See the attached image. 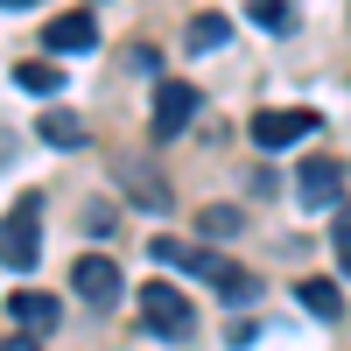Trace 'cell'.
Wrapping results in <instances>:
<instances>
[{"instance_id": "d6986e66", "label": "cell", "mask_w": 351, "mask_h": 351, "mask_svg": "<svg viewBox=\"0 0 351 351\" xmlns=\"http://www.w3.org/2000/svg\"><path fill=\"white\" fill-rule=\"evenodd\" d=\"M337 267H344V274H351V239H337Z\"/></svg>"}, {"instance_id": "ac0fdd59", "label": "cell", "mask_w": 351, "mask_h": 351, "mask_svg": "<svg viewBox=\"0 0 351 351\" xmlns=\"http://www.w3.org/2000/svg\"><path fill=\"white\" fill-rule=\"evenodd\" d=\"M337 211V239H351V204H330Z\"/></svg>"}, {"instance_id": "30bf717a", "label": "cell", "mask_w": 351, "mask_h": 351, "mask_svg": "<svg viewBox=\"0 0 351 351\" xmlns=\"http://www.w3.org/2000/svg\"><path fill=\"white\" fill-rule=\"evenodd\" d=\"M8 316H14L28 337H43V330H56V295H43V288H21V295L8 302Z\"/></svg>"}, {"instance_id": "ffe728a7", "label": "cell", "mask_w": 351, "mask_h": 351, "mask_svg": "<svg viewBox=\"0 0 351 351\" xmlns=\"http://www.w3.org/2000/svg\"><path fill=\"white\" fill-rule=\"evenodd\" d=\"M0 8H36V0H0Z\"/></svg>"}, {"instance_id": "e0dca14e", "label": "cell", "mask_w": 351, "mask_h": 351, "mask_svg": "<svg viewBox=\"0 0 351 351\" xmlns=\"http://www.w3.org/2000/svg\"><path fill=\"white\" fill-rule=\"evenodd\" d=\"M0 351H43V344H36V337L21 330V337H0Z\"/></svg>"}, {"instance_id": "6da1fadb", "label": "cell", "mask_w": 351, "mask_h": 351, "mask_svg": "<svg viewBox=\"0 0 351 351\" xmlns=\"http://www.w3.org/2000/svg\"><path fill=\"white\" fill-rule=\"evenodd\" d=\"M148 260H162L169 274H197V281H211L218 295H232V302H246V295H253V274L225 267L211 246H190V239H155V246H148Z\"/></svg>"}, {"instance_id": "7c38bea8", "label": "cell", "mask_w": 351, "mask_h": 351, "mask_svg": "<svg viewBox=\"0 0 351 351\" xmlns=\"http://www.w3.org/2000/svg\"><path fill=\"white\" fill-rule=\"evenodd\" d=\"M295 302L309 309V316H324V324H337V316H344V295H337V281H295Z\"/></svg>"}, {"instance_id": "5bb4252c", "label": "cell", "mask_w": 351, "mask_h": 351, "mask_svg": "<svg viewBox=\"0 0 351 351\" xmlns=\"http://www.w3.org/2000/svg\"><path fill=\"white\" fill-rule=\"evenodd\" d=\"M14 84H21V92L56 99V92H64V71H56V64H14Z\"/></svg>"}, {"instance_id": "ba28073f", "label": "cell", "mask_w": 351, "mask_h": 351, "mask_svg": "<svg viewBox=\"0 0 351 351\" xmlns=\"http://www.w3.org/2000/svg\"><path fill=\"white\" fill-rule=\"evenodd\" d=\"M337 190H344V169H337L330 155H309V162L295 169V197L309 204V211H330V204H337Z\"/></svg>"}, {"instance_id": "9a60e30c", "label": "cell", "mask_w": 351, "mask_h": 351, "mask_svg": "<svg viewBox=\"0 0 351 351\" xmlns=\"http://www.w3.org/2000/svg\"><path fill=\"white\" fill-rule=\"evenodd\" d=\"M260 28H281V36H288V28H295V14H288V0H253V8H246Z\"/></svg>"}, {"instance_id": "4fadbf2b", "label": "cell", "mask_w": 351, "mask_h": 351, "mask_svg": "<svg viewBox=\"0 0 351 351\" xmlns=\"http://www.w3.org/2000/svg\"><path fill=\"white\" fill-rule=\"evenodd\" d=\"M225 36H232V21H225V14H197V21H190V36H183V49H190V56H211Z\"/></svg>"}, {"instance_id": "5b68a950", "label": "cell", "mask_w": 351, "mask_h": 351, "mask_svg": "<svg viewBox=\"0 0 351 351\" xmlns=\"http://www.w3.org/2000/svg\"><path fill=\"white\" fill-rule=\"evenodd\" d=\"M112 183H120L141 211H169V204H176V197H169V176H162L148 155H120V162H112Z\"/></svg>"}, {"instance_id": "9c48e42d", "label": "cell", "mask_w": 351, "mask_h": 351, "mask_svg": "<svg viewBox=\"0 0 351 351\" xmlns=\"http://www.w3.org/2000/svg\"><path fill=\"white\" fill-rule=\"evenodd\" d=\"M43 43H49V56H84V49L99 43V21L84 14V8H77V14H56V21L43 28Z\"/></svg>"}, {"instance_id": "7a4b0ae2", "label": "cell", "mask_w": 351, "mask_h": 351, "mask_svg": "<svg viewBox=\"0 0 351 351\" xmlns=\"http://www.w3.org/2000/svg\"><path fill=\"white\" fill-rule=\"evenodd\" d=\"M36 260H43V197L28 190V197H14V211L0 218V267L28 274Z\"/></svg>"}, {"instance_id": "277c9868", "label": "cell", "mask_w": 351, "mask_h": 351, "mask_svg": "<svg viewBox=\"0 0 351 351\" xmlns=\"http://www.w3.org/2000/svg\"><path fill=\"white\" fill-rule=\"evenodd\" d=\"M316 127H324V120H316L309 106H288V112H281V106H267V112H253V127H246V134H253V148L281 155V148H295V141H309Z\"/></svg>"}, {"instance_id": "52a82bcc", "label": "cell", "mask_w": 351, "mask_h": 351, "mask_svg": "<svg viewBox=\"0 0 351 351\" xmlns=\"http://www.w3.org/2000/svg\"><path fill=\"white\" fill-rule=\"evenodd\" d=\"M190 120H197V84H155V112H148L155 141H176Z\"/></svg>"}, {"instance_id": "2e32d148", "label": "cell", "mask_w": 351, "mask_h": 351, "mask_svg": "<svg viewBox=\"0 0 351 351\" xmlns=\"http://www.w3.org/2000/svg\"><path fill=\"white\" fill-rule=\"evenodd\" d=\"M239 211H225V204H218V211H204V239H239Z\"/></svg>"}, {"instance_id": "8992f818", "label": "cell", "mask_w": 351, "mask_h": 351, "mask_svg": "<svg viewBox=\"0 0 351 351\" xmlns=\"http://www.w3.org/2000/svg\"><path fill=\"white\" fill-rule=\"evenodd\" d=\"M71 288H77V295L84 302H99V309H112V302H120V260H106V253H84L77 260V267H71Z\"/></svg>"}, {"instance_id": "3957f363", "label": "cell", "mask_w": 351, "mask_h": 351, "mask_svg": "<svg viewBox=\"0 0 351 351\" xmlns=\"http://www.w3.org/2000/svg\"><path fill=\"white\" fill-rule=\"evenodd\" d=\"M141 316H148V330L169 337V344H183V337L197 330L190 295H183V288H169V281H148V288H141Z\"/></svg>"}, {"instance_id": "8fae6325", "label": "cell", "mask_w": 351, "mask_h": 351, "mask_svg": "<svg viewBox=\"0 0 351 351\" xmlns=\"http://www.w3.org/2000/svg\"><path fill=\"white\" fill-rule=\"evenodd\" d=\"M36 134L49 141V148H84V134H92V127H84V120H77L71 106H49L43 120H36Z\"/></svg>"}]
</instances>
